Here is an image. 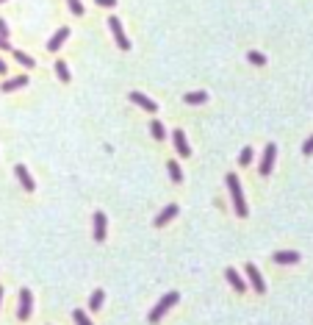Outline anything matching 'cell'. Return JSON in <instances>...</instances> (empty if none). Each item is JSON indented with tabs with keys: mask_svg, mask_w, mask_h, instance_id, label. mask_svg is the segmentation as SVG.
Here are the masks:
<instances>
[{
	"mask_svg": "<svg viewBox=\"0 0 313 325\" xmlns=\"http://www.w3.org/2000/svg\"><path fill=\"white\" fill-rule=\"evenodd\" d=\"M0 3H6V0H0Z\"/></svg>",
	"mask_w": 313,
	"mask_h": 325,
	"instance_id": "32",
	"label": "cell"
},
{
	"mask_svg": "<svg viewBox=\"0 0 313 325\" xmlns=\"http://www.w3.org/2000/svg\"><path fill=\"white\" fill-rule=\"evenodd\" d=\"M103 300H105V292H103V289H94L92 298H89V308H92V311H97V308L103 306Z\"/></svg>",
	"mask_w": 313,
	"mask_h": 325,
	"instance_id": "18",
	"label": "cell"
},
{
	"mask_svg": "<svg viewBox=\"0 0 313 325\" xmlns=\"http://www.w3.org/2000/svg\"><path fill=\"white\" fill-rule=\"evenodd\" d=\"M247 61H250V64H255V67H263V64H266V56H263V53H258V50H250V53H247Z\"/></svg>",
	"mask_w": 313,
	"mask_h": 325,
	"instance_id": "21",
	"label": "cell"
},
{
	"mask_svg": "<svg viewBox=\"0 0 313 325\" xmlns=\"http://www.w3.org/2000/svg\"><path fill=\"white\" fill-rule=\"evenodd\" d=\"M94 3H97V6H105V9H114V6H117V0H94Z\"/></svg>",
	"mask_w": 313,
	"mask_h": 325,
	"instance_id": "27",
	"label": "cell"
},
{
	"mask_svg": "<svg viewBox=\"0 0 313 325\" xmlns=\"http://www.w3.org/2000/svg\"><path fill=\"white\" fill-rule=\"evenodd\" d=\"M178 300H180V292H169V295H164V298L158 300V306L150 311V317H147V320H150V323H158V320H161V317L167 314V311H169Z\"/></svg>",
	"mask_w": 313,
	"mask_h": 325,
	"instance_id": "2",
	"label": "cell"
},
{
	"mask_svg": "<svg viewBox=\"0 0 313 325\" xmlns=\"http://www.w3.org/2000/svg\"><path fill=\"white\" fill-rule=\"evenodd\" d=\"M225 181H228V189H230V195H233V203H236V214L238 217H247L250 209H247V200H244V195H241V181H238V175L230 172Z\"/></svg>",
	"mask_w": 313,
	"mask_h": 325,
	"instance_id": "1",
	"label": "cell"
},
{
	"mask_svg": "<svg viewBox=\"0 0 313 325\" xmlns=\"http://www.w3.org/2000/svg\"><path fill=\"white\" fill-rule=\"evenodd\" d=\"M0 36H6V39H9V25H6V20H0Z\"/></svg>",
	"mask_w": 313,
	"mask_h": 325,
	"instance_id": "28",
	"label": "cell"
},
{
	"mask_svg": "<svg viewBox=\"0 0 313 325\" xmlns=\"http://www.w3.org/2000/svg\"><path fill=\"white\" fill-rule=\"evenodd\" d=\"M274 159H277V145H274V142H269V145L263 147V159H261L258 172H261V175H269L271 167H274Z\"/></svg>",
	"mask_w": 313,
	"mask_h": 325,
	"instance_id": "4",
	"label": "cell"
},
{
	"mask_svg": "<svg viewBox=\"0 0 313 325\" xmlns=\"http://www.w3.org/2000/svg\"><path fill=\"white\" fill-rule=\"evenodd\" d=\"M67 39H69V28H59V31L50 36V42H47V50H50V53H59L61 45L67 42Z\"/></svg>",
	"mask_w": 313,
	"mask_h": 325,
	"instance_id": "6",
	"label": "cell"
},
{
	"mask_svg": "<svg viewBox=\"0 0 313 325\" xmlns=\"http://www.w3.org/2000/svg\"><path fill=\"white\" fill-rule=\"evenodd\" d=\"M247 278H250V283H252L255 292H266V283H263L261 273H258V267L255 264H247Z\"/></svg>",
	"mask_w": 313,
	"mask_h": 325,
	"instance_id": "8",
	"label": "cell"
},
{
	"mask_svg": "<svg viewBox=\"0 0 313 325\" xmlns=\"http://www.w3.org/2000/svg\"><path fill=\"white\" fill-rule=\"evenodd\" d=\"M14 172H17L20 184L25 186V192H34V189H36V184H34V178H31V172H28L25 167H22V164H17V167H14Z\"/></svg>",
	"mask_w": 313,
	"mask_h": 325,
	"instance_id": "13",
	"label": "cell"
},
{
	"mask_svg": "<svg viewBox=\"0 0 313 325\" xmlns=\"http://www.w3.org/2000/svg\"><path fill=\"white\" fill-rule=\"evenodd\" d=\"M11 53H14V59H17L20 64H22V67H28V70H31V67H34V64H36V61L31 59L28 53H22V50H11Z\"/></svg>",
	"mask_w": 313,
	"mask_h": 325,
	"instance_id": "22",
	"label": "cell"
},
{
	"mask_svg": "<svg viewBox=\"0 0 313 325\" xmlns=\"http://www.w3.org/2000/svg\"><path fill=\"white\" fill-rule=\"evenodd\" d=\"M271 261H274V264H296V261H299V253H296V250H280V253L271 256Z\"/></svg>",
	"mask_w": 313,
	"mask_h": 325,
	"instance_id": "12",
	"label": "cell"
},
{
	"mask_svg": "<svg viewBox=\"0 0 313 325\" xmlns=\"http://www.w3.org/2000/svg\"><path fill=\"white\" fill-rule=\"evenodd\" d=\"M127 97H130V103L142 106L144 112H155V109H158V106H155V100H150V97H147V94H142V92H130Z\"/></svg>",
	"mask_w": 313,
	"mask_h": 325,
	"instance_id": "9",
	"label": "cell"
},
{
	"mask_svg": "<svg viewBox=\"0 0 313 325\" xmlns=\"http://www.w3.org/2000/svg\"><path fill=\"white\" fill-rule=\"evenodd\" d=\"M6 72H9V67H6V61L0 59V75H6Z\"/></svg>",
	"mask_w": 313,
	"mask_h": 325,
	"instance_id": "30",
	"label": "cell"
},
{
	"mask_svg": "<svg viewBox=\"0 0 313 325\" xmlns=\"http://www.w3.org/2000/svg\"><path fill=\"white\" fill-rule=\"evenodd\" d=\"M0 50H11V45H9V39H6V36H0Z\"/></svg>",
	"mask_w": 313,
	"mask_h": 325,
	"instance_id": "29",
	"label": "cell"
},
{
	"mask_svg": "<svg viewBox=\"0 0 313 325\" xmlns=\"http://www.w3.org/2000/svg\"><path fill=\"white\" fill-rule=\"evenodd\" d=\"M172 142H175V150H178L183 159H188V156H191V147H188V142H186V134H183L180 128L172 134Z\"/></svg>",
	"mask_w": 313,
	"mask_h": 325,
	"instance_id": "7",
	"label": "cell"
},
{
	"mask_svg": "<svg viewBox=\"0 0 313 325\" xmlns=\"http://www.w3.org/2000/svg\"><path fill=\"white\" fill-rule=\"evenodd\" d=\"M302 156H313V134L308 139H305V145H302Z\"/></svg>",
	"mask_w": 313,
	"mask_h": 325,
	"instance_id": "26",
	"label": "cell"
},
{
	"mask_svg": "<svg viewBox=\"0 0 313 325\" xmlns=\"http://www.w3.org/2000/svg\"><path fill=\"white\" fill-rule=\"evenodd\" d=\"M22 86H28V75H17V78H9L6 84L0 86L3 92H14V89H22Z\"/></svg>",
	"mask_w": 313,
	"mask_h": 325,
	"instance_id": "15",
	"label": "cell"
},
{
	"mask_svg": "<svg viewBox=\"0 0 313 325\" xmlns=\"http://www.w3.org/2000/svg\"><path fill=\"white\" fill-rule=\"evenodd\" d=\"M167 170H169V178L175 181V184L183 181V172H180V164L178 162H169V164H167Z\"/></svg>",
	"mask_w": 313,
	"mask_h": 325,
	"instance_id": "20",
	"label": "cell"
},
{
	"mask_svg": "<svg viewBox=\"0 0 313 325\" xmlns=\"http://www.w3.org/2000/svg\"><path fill=\"white\" fill-rule=\"evenodd\" d=\"M56 75H59V81H64V84H69V67H67V61H56Z\"/></svg>",
	"mask_w": 313,
	"mask_h": 325,
	"instance_id": "16",
	"label": "cell"
},
{
	"mask_svg": "<svg viewBox=\"0 0 313 325\" xmlns=\"http://www.w3.org/2000/svg\"><path fill=\"white\" fill-rule=\"evenodd\" d=\"M178 203H169L167 206V209H164L161 214H158V217H155V225H158V228H161V225H167V223H172V220H175V217H178Z\"/></svg>",
	"mask_w": 313,
	"mask_h": 325,
	"instance_id": "10",
	"label": "cell"
},
{
	"mask_svg": "<svg viewBox=\"0 0 313 325\" xmlns=\"http://www.w3.org/2000/svg\"><path fill=\"white\" fill-rule=\"evenodd\" d=\"M0 300H3V286H0Z\"/></svg>",
	"mask_w": 313,
	"mask_h": 325,
	"instance_id": "31",
	"label": "cell"
},
{
	"mask_svg": "<svg viewBox=\"0 0 313 325\" xmlns=\"http://www.w3.org/2000/svg\"><path fill=\"white\" fill-rule=\"evenodd\" d=\"M105 225H108L105 214H103V211H94V242H103V239H105Z\"/></svg>",
	"mask_w": 313,
	"mask_h": 325,
	"instance_id": "11",
	"label": "cell"
},
{
	"mask_svg": "<svg viewBox=\"0 0 313 325\" xmlns=\"http://www.w3.org/2000/svg\"><path fill=\"white\" fill-rule=\"evenodd\" d=\"M34 311V295L31 289H20V306H17V317L20 320H28Z\"/></svg>",
	"mask_w": 313,
	"mask_h": 325,
	"instance_id": "5",
	"label": "cell"
},
{
	"mask_svg": "<svg viewBox=\"0 0 313 325\" xmlns=\"http://www.w3.org/2000/svg\"><path fill=\"white\" fill-rule=\"evenodd\" d=\"M252 147H244V150H241V153H238V164H241V167H247V164H252Z\"/></svg>",
	"mask_w": 313,
	"mask_h": 325,
	"instance_id": "23",
	"label": "cell"
},
{
	"mask_svg": "<svg viewBox=\"0 0 313 325\" xmlns=\"http://www.w3.org/2000/svg\"><path fill=\"white\" fill-rule=\"evenodd\" d=\"M150 134H152L155 139H158V142H164V139H167V131H164V125H161L158 120H152V122H150Z\"/></svg>",
	"mask_w": 313,
	"mask_h": 325,
	"instance_id": "19",
	"label": "cell"
},
{
	"mask_svg": "<svg viewBox=\"0 0 313 325\" xmlns=\"http://www.w3.org/2000/svg\"><path fill=\"white\" fill-rule=\"evenodd\" d=\"M183 100L188 103V106H200V103H205L208 100V92H188Z\"/></svg>",
	"mask_w": 313,
	"mask_h": 325,
	"instance_id": "17",
	"label": "cell"
},
{
	"mask_svg": "<svg viewBox=\"0 0 313 325\" xmlns=\"http://www.w3.org/2000/svg\"><path fill=\"white\" fill-rule=\"evenodd\" d=\"M67 3H69V11H72L75 17H81V14H83V3H81V0H67Z\"/></svg>",
	"mask_w": 313,
	"mask_h": 325,
	"instance_id": "25",
	"label": "cell"
},
{
	"mask_svg": "<svg viewBox=\"0 0 313 325\" xmlns=\"http://www.w3.org/2000/svg\"><path fill=\"white\" fill-rule=\"evenodd\" d=\"M72 317H75L78 325H92V320H89V317H86V311H81V308H75V311H72Z\"/></svg>",
	"mask_w": 313,
	"mask_h": 325,
	"instance_id": "24",
	"label": "cell"
},
{
	"mask_svg": "<svg viewBox=\"0 0 313 325\" xmlns=\"http://www.w3.org/2000/svg\"><path fill=\"white\" fill-rule=\"evenodd\" d=\"M225 278L230 281V286H233L236 292H247V283H244V278H241V275H238L236 270H225Z\"/></svg>",
	"mask_w": 313,
	"mask_h": 325,
	"instance_id": "14",
	"label": "cell"
},
{
	"mask_svg": "<svg viewBox=\"0 0 313 325\" xmlns=\"http://www.w3.org/2000/svg\"><path fill=\"white\" fill-rule=\"evenodd\" d=\"M108 28H111V34H114V39H117V47H119V50H130V39L125 36L122 23H119L117 17H108Z\"/></svg>",
	"mask_w": 313,
	"mask_h": 325,
	"instance_id": "3",
	"label": "cell"
}]
</instances>
